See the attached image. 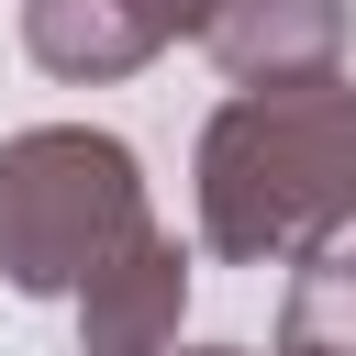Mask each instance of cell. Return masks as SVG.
<instances>
[{
  "label": "cell",
  "instance_id": "1",
  "mask_svg": "<svg viewBox=\"0 0 356 356\" xmlns=\"http://www.w3.org/2000/svg\"><path fill=\"white\" fill-rule=\"evenodd\" d=\"M200 245L234 267H289L323 256L356 222V78H300V89H234L200 122Z\"/></svg>",
  "mask_w": 356,
  "mask_h": 356
},
{
  "label": "cell",
  "instance_id": "2",
  "mask_svg": "<svg viewBox=\"0 0 356 356\" xmlns=\"http://www.w3.org/2000/svg\"><path fill=\"white\" fill-rule=\"evenodd\" d=\"M145 167L100 122H33L0 145V278L22 300H78L100 256L145 234Z\"/></svg>",
  "mask_w": 356,
  "mask_h": 356
},
{
  "label": "cell",
  "instance_id": "3",
  "mask_svg": "<svg viewBox=\"0 0 356 356\" xmlns=\"http://www.w3.org/2000/svg\"><path fill=\"white\" fill-rule=\"evenodd\" d=\"M211 22V0H22V56L44 67V78H78V89H100V78H134V67H156L178 33H200Z\"/></svg>",
  "mask_w": 356,
  "mask_h": 356
},
{
  "label": "cell",
  "instance_id": "4",
  "mask_svg": "<svg viewBox=\"0 0 356 356\" xmlns=\"http://www.w3.org/2000/svg\"><path fill=\"white\" fill-rule=\"evenodd\" d=\"M189 312V245L167 222H145L122 256H100L78 278V345L89 356H167Z\"/></svg>",
  "mask_w": 356,
  "mask_h": 356
},
{
  "label": "cell",
  "instance_id": "5",
  "mask_svg": "<svg viewBox=\"0 0 356 356\" xmlns=\"http://www.w3.org/2000/svg\"><path fill=\"white\" fill-rule=\"evenodd\" d=\"M200 44H211V67L234 89L345 78V0H211Z\"/></svg>",
  "mask_w": 356,
  "mask_h": 356
},
{
  "label": "cell",
  "instance_id": "6",
  "mask_svg": "<svg viewBox=\"0 0 356 356\" xmlns=\"http://www.w3.org/2000/svg\"><path fill=\"white\" fill-rule=\"evenodd\" d=\"M278 356H356V222L300 256L289 300H278Z\"/></svg>",
  "mask_w": 356,
  "mask_h": 356
},
{
  "label": "cell",
  "instance_id": "7",
  "mask_svg": "<svg viewBox=\"0 0 356 356\" xmlns=\"http://www.w3.org/2000/svg\"><path fill=\"white\" fill-rule=\"evenodd\" d=\"M167 356H245V345H167Z\"/></svg>",
  "mask_w": 356,
  "mask_h": 356
}]
</instances>
